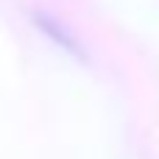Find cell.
Instances as JSON below:
<instances>
[{
    "instance_id": "6da1fadb",
    "label": "cell",
    "mask_w": 159,
    "mask_h": 159,
    "mask_svg": "<svg viewBox=\"0 0 159 159\" xmlns=\"http://www.w3.org/2000/svg\"><path fill=\"white\" fill-rule=\"evenodd\" d=\"M36 22H39V28H42V31H48V34H50V36H53V39H56V42H59V45H61L64 50H70V53H78L75 42H73V39H70V36H67L64 31H59V28H56V22L45 20L42 14H36Z\"/></svg>"
}]
</instances>
